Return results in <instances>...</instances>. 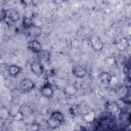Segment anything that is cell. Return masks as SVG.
<instances>
[{
  "instance_id": "obj_11",
  "label": "cell",
  "mask_w": 131,
  "mask_h": 131,
  "mask_svg": "<svg viewBox=\"0 0 131 131\" xmlns=\"http://www.w3.org/2000/svg\"><path fill=\"white\" fill-rule=\"evenodd\" d=\"M38 56L40 60L47 62L50 59V52L47 50H41L38 53Z\"/></svg>"
},
{
  "instance_id": "obj_2",
  "label": "cell",
  "mask_w": 131,
  "mask_h": 131,
  "mask_svg": "<svg viewBox=\"0 0 131 131\" xmlns=\"http://www.w3.org/2000/svg\"><path fill=\"white\" fill-rule=\"evenodd\" d=\"M20 89L25 92H29L33 90L35 86L33 82L28 78H24L20 81Z\"/></svg>"
},
{
  "instance_id": "obj_4",
  "label": "cell",
  "mask_w": 131,
  "mask_h": 131,
  "mask_svg": "<svg viewBox=\"0 0 131 131\" xmlns=\"http://www.w3.org/2000/svg\"><path fill=\"white\" fill-rule=\"evenodd\" d=\"M30 67L32 72L35 74L40 75L43 72V67L39 61H33L30 64Z\"/></svg>"
},
{
  "instance_id": "obj_13",
  "label": "cell",
  "mask_w": 131,
  "mask_h": 131,
  "mask_svg": "<svg viewBox=\"0 0 131 131\" xmlns=\"http://www.w3.org/2000/svg\"><path fill=\"white\" fill-rule=\"evenodd\" d=\"M128 46V42L127 39L125 38L121 39L119 41V42L117 44L118 48L120 51H124V50H126V49L127 48Z\"/></svg>"
},
{
  "instance_id": "obj_6",
  "label": "cell",
  "mask_w": 131,
  "mask_h": 131,
  "mask_svg": "<svg viewBox=\"0 0 131 131\" xmlns=\"http://www.w3.org/2000/svg\"><path fill=\"white\" fill-rule=\"evenodd\" d=\"M40 93L43 96L46 98H51L54 94L53 89L48 84H45L40 89Z\"/></svg>"
},
{
  "instance_id": "obj_3",
  "label": "cell",
  "mask_w": 131,
  "mask_h": 131,
  "mask_svg": "<svg viewBox=\"0 0 131 131\" xmlns=\"http://www.w3.org/2000/svg\"><path fill=\"white\" fill-rule=\"evenodd\" d=\"M91 42L93 49L96 51H101L103 46V42L98 35H93L91 38Z\"/></svg>"
},
{
  "instance_id": "obj_15",
  "label": "cell",
  "mask_w": 131,
  "mask_h": 131,
  "mask_svg": "<svg viewBox=\"0 0 131 131\" xmlns=\"http://www.w3.org/2000/svg\"><path fill=\"white\" fill-rule=\"evenodd\" d=\"M8 11L5 9H2L1 11V20L3 21L5 19V18L8 15Z\"/></svg>"
},
{
  "instance_id": "obj_16",
  "label": "cell",
  "mask_w": 131,
  "mask_h": 131,
  "mask_svg": "<svg viewBox=\"0 0 131 131\" xmlns=\"http://www.w3.org/2000/svg\"><path fill=\"white\" fill-rule=\"evenodd\" d=\"M124 84L127 89H130V76H126L124 79Z\"/></svg>"
},
{
  "instance_id": "obj_7",
  "label": "cell",
  "mask_w": 131,
  "mask_h": 131,
  "mask_svg": "<svg viewBox=\"0 0 131 131\" xmlns=\"http://www.w3.org/2000/svg\"><path fill=\"white\" fill-rule=\"evenodd\" d=\"M41 48L40 43L37 40H32L29 42L28 48L34 53H38L41 50Z\"/></svg>"
},
{
  "instance_id": "obj_8",
  "label": "cell",
  "mask_w": 131,
  "mask_h": 131,
  "mask_svg": "<svg viewBox=\"0 0 131 131\" xmlns=\"http://www.w3.org/2000/svg\"><path fill=\"white\" fill-rule=\"evenodd\" d=\"M29 35L33 37H38L41 34V29L38 26L33 25L31 27L27 30Z\"/></svg>"
},
{
  "instance_id": "obj_1",
  "label": "cell",
  "mask_w": 131,
  "mask_h": 131,
  "mask_svg": "<svg viewBox=\"0 0 131 131\" xmlns=\"http://www.w3.org/2000/svg\"><path fill=\"white\" fill-rule=\"evenodd\" d=\"M64 117L63 114L59 111H55L52 113L50 119L49 120L50 122L49 123V125L53 127L58 126L63 121Z\"/></svg>"
},
{
  "instance_id": "obj_12",
  "label": "cell",
  "mask_w": 131,
  "mask_h": 131,
  "mask_svg": "<svg viewBox=\"0 0 131 131\" xmlns=\"http://www.w3.org/2000/svg\"><path fill=\"white\" fill-rule=\"evenodd\" d=\"M8 18L12 21H17L20 17V15L18 11L15 10H12L8 13Z\"/></svg>"
},
{
  "instance_id": "obj_5",
  "label": "cell",
  "mask_w": 131,
  "mask_h": 131,
  "mask_svg": "<svg viewBox=\"0 0 131 131\" xmlns=\"http://www.w3.org/2000/svg\"><path fill=\"white\" fill-rule=\"evenodd\" d=\"M72 73L73 75L77 78L83 77L86 73V70L80 66H75L72 69Z\"/></svg>"
},
{
  "instance_id": "obj_9",
  "label": "cell",
  "mask_w": 131,
  "mask_h": 131,
  "mask_svg": "<svg viewBox=\"0 0 131 131\" xmlns=\"http://www.w3.org/2000/svg\"><path fill=\"white\" fill-rule=\"evenodd\" d=\"M99 79L100 81L104 84H109L112 80L111 75L106 72H102L99 76Z\"/></svg>"
},
{
  "instance_id": "obj_10",
  "label": "cell",
  "mask_w": 131,
  "mask_h": 131,
  "mask_svg": "<svg viewBox=\"0 0 131 131\" xmlns=\"http://www.w3.org/2000/svg\"><path fill=\"white\" fill-rule=\"evenodd\" d=\"M21 71V68L17 65L12 64L9 67L8 72L10 75L15 76L17 75Z\"/></svg>"
},
{
  "instance_id": "obj_17",
  "label": "cell",
  "mask_w": 131,
  "mask_h": 131,
  "mask_svg": "<svg viewBox=\"0 0 131 131\" xmlns=\"http://www.w3.org/2000/svg\"><path fill=\"white\" fill-rule=\"evenodd\" d=\"M123 72L126 75V76H129V74H130V68L127 65V66H125L123 68Z\"/></svg>"
},
{
  "instance_id": "obj_14",
  "label": "cell",
  "mask_w": 131,
  "mask_h": 131,
  "mask_svg": "<svg viewBox=\"0 0 131 131\" xmlns=\"http://www.w3.org/2000/svg\"><path fill=\"white\" fill-rule=\"evenodd\" d=\"M23 24L24 28L26 30H27L33 25H34L32 19L29 17L25 18L23 21Z\"/></svg>"
}]
</instances>
